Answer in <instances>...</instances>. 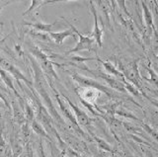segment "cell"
Returning <instances> with one entry per match:
<instances>
[{
  "mask_svg": "<svg viewBox=\"0 0 158 157\" xmlns=\"http://www.w3.org/2000/svg\"><path fill=\"white\" fill-rule=\"evenodd\" d=\"M66 21V20H65ZM67 22V21H66ZM68 23V22H67ZM69 26L71 27V29L73 30L74 33L77 34V36L79 38L78 40V43H76V46L74 47L72 50L69 51L67 53H73V52H82V51H90L92 48V45L94 43V42H95V40H94V38L92 37H89V36H83L81 35V33L79 32L77 29L74 27L72 24L68 23Z\"/></svg>",
  "mask_w": 158,
  "mask_h": 157,
  "instance_id": "cell-1",
  "label": "cell"
},
{
  "mask_svg": "<svg viewBox=\"0 0 158 157\" xmlns=\"http://www.w3.org/2000/svg\"><path fill=\"white\" fill-rule=\"evenodd\" d=\"M91 10L94 15V29H93V33L91 34V36L94 38V40L97 43V45L99 47H102V37H103V30L99 27V23H98V18H97V13L95 10V7L93 6V4L91 2Z\"/></svg>",
  "mask_w": 158,
  "mask_h": 157,
  "instance_id": "cell-2",
  "label": "cell"
},
{
  "mask_svg": "<svg viewBox=\"0 0 158 157\" xmlns=\"http://www.w3.org/2000/svg\"><path fill=\"white\" fill-rule=\"evenodd\" d=\"M123 72L128 79L131 82L135 83V85L138 86V82H139V74H138V69H137V64L135 62H133L132 64L128 65L127 67H123Z\"/></svg>",
  "mask_w": 158,
  "mask_h": 157,
  "instance_id": "cell-3",
  "label": "cell"
},
{
  "mask_svg": "<svg viewBox=\"0 0 158 157\" xmlns=\"http://www.w3.org/2000/svg\"><path fill=\"white\" fill-rule=\"evenodd\" d=\"M0 66H1L3 69L5 70H7L9 72H11L12 74L15 76V77H17V78H21V79H23L24 81H26L28 82V80L26 79V77H25L21 71H20L17 67H15L11 62H9L6 58H4L2 56H0Z\"/></svg>",
  "mask_w": 158,
  "mask_h": 157,
  "instance_id": "cell-4",
  "label": "cell"
},
{
  "mask_svg": "<svg viewBox=\"0 0 158 157\" xmlns=\"http://www.w3.org/2000/svg\"><path fill=\"white\" fill-rule=\"evenodd\" d=\"M48 34V37L52 39V41H53L56 43H57V45H61L64 42V40L67 39L68 37L74 36V32L72 29L61 31V32H49Z\"/></svg>",
  "mask_w": 158,
  "mask_h": 157,
  "instance_id": "cell-5",
  "label": "cell"
},
{
  "mask_svg": "<svg viewBox=\"0 0 158 157\" xmlns=\"http://www.w3.org/2000/svg\"><path fill=\"white\" fill-rule=\"evenodd\" d=\"M56 23H52V24H46V23H41V22H37V23H26V25L32 26L35 30H37L39 32H43V33H49L52 32V28Z\"/></svg>",
  "mask_w": 158,
  "mask_h": 157,
  "instance_id": "cell-6",
  "label": "cell"
},
{
  "mask_svg": "<svg viewBox=\"0 0 158 157\" xmlns=\"http://www.w3.org/2000/svg\"><path fill=\"white\" fill-rule=\"evenodd\" d=\"M101 61V63L103 64V66L105 67V69H106V71H108V72H110L111 74H114V75H116V76H120V77H122V78H123V74L121 72V71H118L117 68L115 67V65L113 64L112 62H109V61H102V60H100Z\"/></svg>",
  "mask_w": 158,
  "mask_h": 157,
  "instance_id": "cell-7",
  "label": "cell"
},
{
  "mask_svg": "<svg viewBox=\"0 0 158 157\" xmlns=\"http://www.w3.org/2000/svg\"><path fill=\"white\" fill-rule=\"evenodd\" d=\"M100 76L103 77V78H105V80H106L112 87L117 88V89L122 90V91L123 90V83L120 82L118 80H117V79H115L114 77H112V76H110V75H106V74H101Z\"/></svg>",
  "mask_w": 158,
  "mask_h": 157,
  "instance_id": "cell-8",
  "label": "cell"
},
{
  "mask_svg": "<svg viewBox=\"0 0 158 157\" xmlns=\"http://www.w3.org/2000/svg\"><path fill=\"white\" fill-rule=\"evenodd\" d=\"M141 5H142V9H143V16H144V21L146 23L147 27H153V19H152V14L149 11V9L146 6V4L144 2H141Z\"/></svg>",
  "mask_w": 158,
  "mask_h": 157,
  "instance_id": "cell-9",
  "label": "cell"
},
{
  "mask_svg": "<svg viewBox=\"0 0 158 157\" xmlns=\"http://www.w3.org/2000/svg\"><path fill=\"white\" fill-rule=\"evenodd\" d=\"M41 64H42V68L44 71H46L47 73H48V74H51L58 79V77L56 74V72H54V69H53V62L49 61V60H46L41 61Z\"/></svg>",
  "mask_w": 158,
  "mask_h": 157,
  "instance_id": "cell-10",
  "label": "cell"
},
{
  "mask_svg": "<svg viewBox=\"0 0 158 157\" xmlns=\"http://www.w3.org/2000/svg\"><path fill=\"white\" fill-rule=\"evenodd\" d=\"M30 51L33 53V55L36 56L37 58H39L40 60L43 61V60H48V56H47L46 53H44L38 47L36 46H33L30 48Z\"/></svg>",
  "mask_w": 158,
  "mask_h": 157,
  "instance_id": "cell-11",
  "label": "cell"
},
{
  "mask_svg": "<svg viewBox=\"0 0 158 157\" xmlns=\"http://www.w3.org/2000/svg\"><path fill=\"white\" fill-rule=\"evenodd\" d=\"M43 3H44V0H31V5H30V7L23 13V15L25 16V15H27V14L33 12L35 9H37L40 6H42Z\"/></svg>",
  "mask_w": 158,
  "mask_h": 157,
  "instance_id": "cell-12",
  "label": "cell"
},
{
  "mask_svg": "<svg viewBox=\"0 0 158 157\" xmlns=\"http://www.w3.org/2000/svg\"><path fill=\"white\" fill-rule=\"evenodd\" d=\"M117 2L118 4V6L122 8V10L125 12L127 16H130V13H128L127 9V6H126V0H117Z\"/></svg>",
  "mask_w": 158,
  "mask_h": 157,
  "instance_id": "cell-13",
  "label": "cell"
},
{
  "mask_svg": "<svg viewBox=\"0 0 158 157\" xmlns=\"http://www.w3.org/2000/svg\"><path fill=\"white\" fill-rule=\"evenodd\" d=\"M65 1H72V0H46V1H44V3L42 4V6H44V5H47V4H49V3L65 2Z\"/></svg>",
  "mask_w": 158,
  "mask_h": 157,
  "instance_id": "cell-14",
  "label": "cell"
},
{
  "mask_svg": "<svg viewBox=\"0 0 158 157\" xmlns=\"http://www.w3.org/2000/svg\"><path fill=\"white\" fill-rule=\"evenodd\" d=\"M0 35H1V33H0Z\"/></svg>",
  "mask_w": 158,
  "mask_h": 157,
  "instance_id": "cell-15",
  "label": "cell"
}]
</instances>
